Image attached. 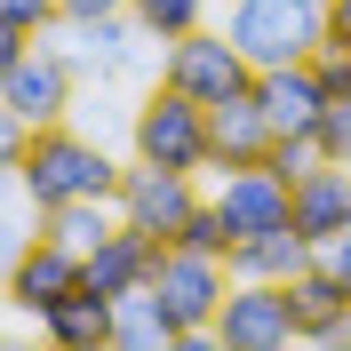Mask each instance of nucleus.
Here are the masks:
<instances>
[{"instance_id": "473e14b6", "label": "nucleus", "mask_w": 351, "mask_h": 351, "mask_svg": "<svg viewBox=\"0 0 351 351\" xmlns=\"http://www.w3.org/2000/svg\"><path fill=\"white\" fill-rule=\"evenodd\" d=\"M0 271H8V263H0Z\"/></svg>"}, {"instance_id": "6e6552de", "label": "nucleus", "mask_w": 351, "mask_h": 351, "mask_svg": "<svg viewBox=\"0 0 351 351\" xmlns=\"http://www.w3.org/2000/svg\"><path fill=\"white\" fill-rule=\"evenodd\" d=\"M223 351H287L295 343V311H287V280H232L216 311Z\"/></svg>"}, {"instance_id": "20e7f679", "label": "nucleus", "mask_w": 351, "mask_h": 351, "mask_svg": "<svg viewBox=\"0 0 351 351\" xmlns=\"http://www.w3.org/2000/svg\"><path fill=\"white\" fill-rule=\"evenodd\" d=\"M160 80H168V88H184L192 104H223L232 88H247V80H256V64H247L240 48H232V32L208 16V24H192V32L160 40Z\"/></svg>"}, {"instance_id": "f8f14e48", "label": "nucleus", "mask_w": 351, "mask_h": 351, "mask_svg": "<svg viewBox=\"0 0 351 351\" xmlns=\"http://www.w3.org/2000/svg\"><path fill=\"white\" fill-rule=\"evenodd\" d=\"M208 199L223 208V223H232V240H247V232H280L287 223V184L271 168H216L208 176Z\"/></svg>"}, {"instance_id": "f257e3e1", "label": "nucleus", "mask_w": 351, "mask_h": 351, "mask_svg": "<svg viewBox=\"0 0 351 351\" xmlns=\"http://www.w3.org/2000/svg\"><path fill=\"white\" fill-rule=\"evenodd\" d=\"M16 184H24V199H32V216H48V208H64V199H112L120 160H112L96 136H80L72 120H48V128H32V144H24Z\"/></svg>"}, {"instance_id": "1a4fd4ad", "label": "nucleus", "mask_w": 351, "mask_h": 351, "mask_svg": "<svg viewBox=\"0 0 351 351\" xmlns=\"http://www.w3.org/2000/svg\"><path fill=\"white\" fill-rule=\"evenodd\" d=\"M72 287H80V256H72L64 240H48V232H32L16 256H8V271H0V295H8L24 319H40L48 304H64Z\"/></svg>"}, {"instance_id": "5701e85b", "label": "nucleus", "mask_w": 351, "mask_h": 351, "mask_svg": "<svg viewBox=\"0 0 351 351\" xmlns=\"http://www.w3.org/2000/svg\"><path fill=\"white\" fill-rule=\"evenodd\" d=\"M32 223H40V216H32V199H24L16 168H0V263H8L24 240H32Z\"/></svg>"}, {"instance_id": "bb28decb", "label": "nucleus", "mask_w": 351, "mask_h": 351, "mask_svg": "<svg viewBox=\"0 0 351 351\" xmlns=\"http://www.w3.org/2000/svg\"><path fill=\"white\" fill-rule=\"evenodd\" d=\"M0 24H16L24 40H40V32L64 24V8H56V0H0Z\"/></svg>"}, {"instance_id": "9b49d317", "label": "nucleus", "mask_w": 351, "mask_h": 351, "mask_svg": "<svg viewBox=\"0 0 351 351\" xmlns=\"http://www.w3.org/2000/svg\"><path fill=\"white\" fill-rule=\"evenodd\" d=\"M160 256H168V240H160V232L112 223L104 240L80 256V287H96V295H128V287H144V280L160 271Z\"/></svg>"}, {"instance_id": "dca6fc26", "label": "nucleus", "mask_w": 351, "mask_h": 351, "mask_svg": "<svg viewBox=\"0 0 351 351\" xmlns=\"http://www.w3.org/2000/svg\"><path fill=\"white\" fill-rule=\"evenodd\" d=\"M256 104H263V120H271V136H311L328 96H319L311 64H263L256 72Z\"/></svg>"}, {"instance_id": "4468645a", "label": "nucleus", "mask_w": 351, "mask_h": 351, "mask_svg": "<svg viewBox=\"0 0 351 351\" xmlns=\"http://www.w3.org/2000/svg\"><path fill=\"white\" fill-rule=\"evenodd\" d=\"M287 223L304 232V240H328L351 223V160H319L287 184Z\"/></svg>"}, {"instance_id": "a211bd4d", "label": "nucleus", "mask_w": 351, "mask_h": 351, "mask_svg": "<svg viewBox=\"0 0 351 351\" xmlns=\"http://www.w3.org/2000/svg\"><path fill=\"white\" fill-rule=\"evenodd\" d=\"M40 335H48V343H64V351H96V343H112V295L72 287L64 304H48V311H40Z\"/></svg>"}, {"instance_id": "b1692460", "label": "nucleus", "mask_w": 351, "mask_h": 351, "mask_svg": "<svg viewBox=\"0 0 351 351\" xmlns=\"http://www.w3.org/2000/svg\"><path fill=\"white\" fill-rule=\"evenodd\" d=\"M304 64H311V80H319V96H351V40H319Z\"/></svg>"}, {"instance_id": "f03ea898", "label": "nucleus", "mask_w": 351, "mask_h": 351, "mask_svg": "<svg viewBox=\"0 0 351 351\" xmlns=\"http://www.w3.org/2000/svg\"><path fill=\"white\" fill-rule=\"evenodd\" d=\"M223 32L247 64H304L328 40V0H223Z\"/></svg>"}, {"instance_id": "c756f323", "label": "nucleus", "mask_w": 351, "mask_h": 351, "mask_svg": "<svg viewBox=\"0 0 351 351\" xmlns=\"http://www.w3.org/2000/svg\"><path fill=\"white\" fill-rule=\"evenodd\" d=\"M64 24H88V16H128V0H56Z\"/></svg>"}, {"instance_id": "a878e982", "label": "nucleus", "mask_w": 351, "mask_h": 351, "mask_svg": "<svg viewBox=\"0 0 351 351\" xmlns=\"http://www.w3.org/2000/svg\"><path fill=\"white\" fill-rule=\"evenodd\" d=\"M311 136H319V160H351V96H328Z\"/></svg>"}, {"instance_id": "f3484780", "label": "nucleus", "mask_w": 351, "mask_h": 351, "mask_svg": "<svg viewBox=\"0 0 351 351\" xmlns=\"http://www.w3.org/2000/svg\"><path fill=\"white\" fill-rule=\"evenodd\" d=\"M223 263H232V280H295L311 263V240L295 232V223H280V232H247V240L223 247Z\"/></svg>"}, {"instance_id": "7ed1b4c3", "label": "nucleus", "mask_w": 351, "mask_h": 351, "mask_svg": "<svg viewBox=\"0 0 351 351\" xmlns=\"http://www.w3.org/2000/svg\"><path fill=\"white\" fill-rule=\"evenodd\" d=\"M128 152L184 168V176H208V104H192L184 88L160 80L144 104H128Z\"/></svg>"}, {"instance_id": "0eeeda50", "label": "nucleus", "mask_w": 351, "mask_h": 351, "mask_svg": "<svg viewBox=\"0 0 351 351\" xmlns=\"http://www.w3.org/2000/svg\"><path fill=\"white\" fill-rule=\"evenodd\" d=\"M112 208H120V223H136V232H160L168 240L176 223L199 208V176L184 168H160V160H120V184H112Z\"/></svg>"}, {"instance_id": "412c9836", "label": "nucleus", "mask_w": 351, "mask_h": 351, "mask_svg": "<svg viewBox=\"0 0 351 351\" xmlns=\"http://www.w3.org/2000/svg\"><path fill=\"white\" fill-rule=\"evenodd\" d=\"M128 16L152 32V40H176V32H192V24L216 16V0H128Z\"/></svg>"}, {"instance_id": "aec40b11", "label": "nucleus", "mask_w": 351, "mask_h": 351, "mask_svg": "<svg viewBox=\"0 0 351 351\" xmlns=\"http://www.w3.org/2000/svg\"><path fill=\"white\" fill-rule=\"evenodd\" d=\"M112 223H120V208H112V199H64V208H48L32 232H48V240H64L72 256H88V247L104 240Z\"/></svg>"}, {"instance_id": "39448f33", "label": "nucleus", "mask_w": 351, "mask_h": 351, "mask_svg": "<svg viewBox=\"0 0 351 351\" xmlns=\"http://www.w3.org/2000/svg\"><path fill=\"white\" fill-rule=\"evenodd\" d=\"M72 96H80V72H72V56H64V40H56V32H40V40H32L16 64H8V80H0V104L16 112L24 128L64 120Z\"/></svg>"}, {"instance_id": "ddd939ff", "label": "nucleus", "mask_w": 351, "mask_h": 351, "mask_svg": "<svg viewBox=\"0 0 351 351\" xmlns=\"http://www.w3.org/2000/svg\"><path fill=\"white\" fill-rule=\"evenodd\" d=\"M263 152H271V120H263L256 80H247V88H232L223 104H208V176L216 168H256Z\"/></svg>"}, {"instance_id": "393cba45", "label": "nucleus", "mask_w": 351, "mask_h": 351, "mask_svg": "<svg viewBox=\"0 0 351 351\" xmlns=\"http://www.w3.org/2000/svg\"><path fill=\"white\" fill-rule=\"evenodd\" d=\"M263 168L280 176V184H295L304 168H319V136H271V152H263Z\"/></svg>"}, {"instance_id": "9d476101", "label": "nucleus", "mask_w": 351, "mask_h": 351, "mask_svg": "<svg viewBox=\"0 0 351 351\" xmlns=\"http://www.w3.org/2000/svg\"><path fill=\"white\" fill-rule=\"evenodd\" d=\"M56 32H64V56L80 80H128L152 48V32L136 16H88V24H56Z\"/></svg>"}, {"instance_id": "c85d7f7f", "label": "nucleus", "mask_w": 351, "mask_h": 351, "mask_svg": "<svg viewBox=\"0 0 351 351\" xmlns=\"http://www.w3.org/2000/svg\"><path fill=\"white\" fill-rule=\"evenodd\" d=\"M24 144H32V128H24L16 112L0 104V168H16V160H24Z\"/></svg>"}, {"instance_id": "423d86ee", "label": "nucleus", "mask_w": 351, "mask_h": 351, "mask_svg": "<svg viewBox=\"0 0 351 351\" xmlns=\"http://www.w3.org/2000/svg\"><path fill=\"white\" fill-rule=\"evenodd\" d=\"M223 287H232V263L223 256H192V247H168L160 271H152V295H160V311L176 319V335H216Z\"/></svg>"}, {"instance_id": "7c9ffc66", "label": "nucleus", "mask_w": 351, "mask_h": 351, "mask_svg": "<svg viewBox=\"0 0 351 351\" xmlns=\"http://www.w3.org/2000/svg\"><path fill=\"white\" fill-rule=\"evenodd\" d=\"M24 48H32V40H24V32H16V24H0V80H8V64H16V56H24Z\"/></svg>"}, {"instance_id": "cd10ccee", "label": "nucleus", "mask_w": 351, "mask_h": 351, "mask_svg": "<svg viewBox=\"0 0 351 351\" xmlns=\"http://www.w3.org/2000/svg\"><path fill=\"white\" fill-rule=\"evenodd\" d=\"M311 263H319L328 280L351 287V223H343V232H328V240H311Z\"/></svg>"}, {"instance_id": "2f4dec72", "label": "nucleus", "mask_w": 351, "mask_h": 351, "mask_svg": "<svg viewBox=\"0 0 351 351\" xmlns=\"http://www.w3.org/2000/svg\"><path fill=\"white\" fill-rule=\"evenodd\" d=\"M328 40H351V0H328Z\"/></svg>"}, {"instance_id": "2eb2a0df", "label": "nucleus", "mask_w": 351, "mask_h": 351, "mask_svg": "<svg viewBox=\"0 0 351 351\" xmlns=\"http://www.w3.org/2000/svg\"><path fill=\"white\" fill-rule=\"evenodd\" d=\"M287 311H295V343H351V287L328 280L319 263L287 280Z\"/></svg>"}, {"instance_id": "4be33fe9", "label": "nucleus", "mask_w": 351, "mask_h": 351, "mask_svg": "<svg viewBox=\"0 0 351 351\" xmlns=\"http://www.w3.org/2000/svg\"><path fill=\"white\" fill-rule=\"evenodd\" d=\"M168 247H192V256H223V247H232V223H223V208L199 192V208H192V216L168 232Z\"/></svg>"}, {"instance_id": "6ab92c4d", "label": "nucleus", "mask_w": 351, "mask_h": 351, "mask_svg": "<svg viewBox=\"0 0 351 351\" xmlns=\"http://www.w3.org/2000/svg\"><path fill=\"white\" fill-rule=\"evenodd\" d=\"M112 343H120V351H176V343H184V335H176V319L160 311L152 280L128 287V295H112Z\"/></svg>"}]
</instances>
